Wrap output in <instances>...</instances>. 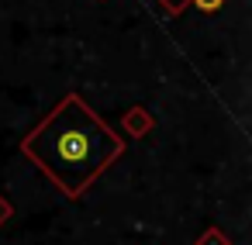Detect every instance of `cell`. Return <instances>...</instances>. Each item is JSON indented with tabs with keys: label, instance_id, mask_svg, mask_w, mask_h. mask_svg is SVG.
Instances as JSON below:
<instances>
[{
	"label": "cell",
	"instance_id": "obj_1",
	"mask_svg": "<svg viewBox=\"0 0 252 245\" xmlns=\"http://www.w3.org/2000/svg\"><path fill=\"white\" fill-rule=\"evenodd\" d=\"M21 152L76 200L100 173L111 169V162L125 155V138L80 93H66L42 124L21 138Z\"/></svg>",
	"mask_w": 252,
	"mask_h": 245
},
{
	"label": "cell",
	"instance_id": "obj_3",
	"mask_svg": "<svg viewBox=\"0 0 252 245\" xmlns=\"http://www.w3.org/2000/svg\"><path fill=\"white\" fill-rule=\"evenodd\" d=\"M159 4H162L169 14H183V7L190 4V0H159Z\"/></svg>",
	"mask_w": 252,
	"mask_h": 245
},
{
	"label": "cell",
	"instance_id": "obj_2",
	"mask_svg": "<svg viewBox=\"0 0 252 245\" xmlns=\"http://www.w3.org/2000/svg\"><path fill=\"white\" fill-rule=\"evenodd\" d=\"M190 4H193L200 14H214V11H221V4H224V0H190Z\"/></svg>",
	"mask_w": 252,
	"mask_h": 245
}]
</instances>
